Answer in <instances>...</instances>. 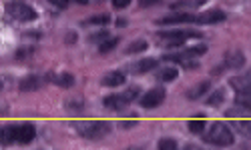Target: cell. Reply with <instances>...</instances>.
Listing matches in <instances>:
<instances>
[{"label":"cell","mask_w":251,"mask_h":150,"mask_svg":"<svg viewBox=\"0 0 251 150\" xmlns=\"http://www.w3.org/2000/svg\"><path fill=\"white\" fill-rule=\"evenodd\" d=\"M36 136V128L30 122H18L0 126V146H10V144H30Z\"/></svg>","instance_id":"1"},{"label":"cell","mask_w":251,"mask_h":150,"mask_svg":"<svg viewBox=\"0 0 251 150\" xmlns=\"http://www.w3.org/2000/svg\"><path fill=\"white\" fill-rule=\"evenodd\" d=\"M75 126L76 132L89 140H100L111 132V122L107 120H87V122H76Z\"/></svg>","instance_id":"2"},{"label":"cell","mask_w":251,"mask_h":150,"mask_svg":"<svg viewBox=\"0 0 251 150\" xmlns=\"http://www.w3.org/2000/svg\"><path fill=\"white\" fill-rule=\"evenodd\" d=\"M205 142L207 144H213L217 148H225V146H231L233 144V132L231 128L223 122H213L209 126V130L205 132Z\"/></svg>","instance_id":"3"},{"label":"cell","mask_w":251,"mask_h":150,"mask_svg":"<svg viewBox=\"0 0 251 150\" xmlns=\"http://www.w3.org/2000/svg\"><path fill=\"white\" fill-rule=\"evenodd\" d=\"M201 32H195V30H165V32H159L157 34V40L159 44H165V46H181L185 44L187 40L191 38H199Z\"/></svg>","instance_id":"4"},{"label":"cell","mask_w":251,"mask_h":150,"mask_svg":"<svg viewBox=\"0 0 251 150\" xmlns=\"http://www.w3.org/2000/svg\"><path fill=\"white\" fill-rule=\"evenodd\" d=\"M6 14L14 20H18V22H32V20L38 18L36 10L26 4V2H20V0H14V2H8L6 4Z\"/></svg>","instance_id":"5"},{"label":"cell","mask_w":251,"mask_h":150,"mask_svg":"<svg viewBox=\"0 0 251 150\" xmlns=\"http://www.w3.org/2000/svg\"><path fill=\"white\" fill-rule=\"evenodd\" d=\"M139 92H141L139 86H131L129 90H125V92L109 94L107 98H104V106H107V108H111V110H123L125 106H129V104L135 100V96H137Z\"/></svg>","instance_id":"6"},{"label":"cell","mask_w":251,"mask_h":150,"mask_svg":"<svg viewBox=\"0 0 251 150\" xmlns=\"http://www.w3.org/2000/svg\"><path fill=\"white\" fill-rule=\"evenodd\" d=\"M207 52V46L205 44H199V46H191V48H185L183 52H173V54H165V62H181V64H187V66H195V62H191V58L195 56H201Z\"/></svg>","instance_id":"7"},{"label":"cell","mask_w":251,"mask_h":150,"mask_svg":"<svg viewBox=\"0 0 251 150\" xmlns=\"http://www.w3.org/2000/svg\"><path fill=\"white\" fill-rule=\"evenodd\" d=\"M165 96H167V92H165V88H161V86H155V88H151V90H147L141 98H139V102H141V106L143 108H157V106H161L163 102H165Z\"/></svg>","instance_id":"8"},{"label":"cell","mask_w":251,"mask_h":150,"mask_svg":"<svg viewBox=\"0 0 251 150\" xmlns=\"http://www.w3.org/2000/svg\"><path fill=\"white\" fill-rule=\"evenodd\" d=\"M227 18V14L223 10H207V12H201V14H195V24H217V22H223Z\"/></svg>","instance_id":"9"},{"label":"cell","mask_w":251,"mask_h":150,"mask_svg":"<svg viewBox=\"0 0 251 150\" xmlns=\"http://www.w3.org/2000/svg\"><path fill=\"white\" fill-rule=\"evenodd\" d=\"M125 80H127V76H125L123 70H113L109 74H104L100 84L102 86H109V88H115V86H121V84H125Z\"/></svg>","instance_id":"10"},{"label":"cell","mask_w":251,"mask_h":150,"mask_svg":"<svg viewBox=\"0 0 251 150\" xmlns=\"http://www.w3.org/2000/svg\"><path fill=\"white\" fill-rule=\"evenodd\" d=\"M183 22H193L195 24V14L181 12V14H171V16L159 18V24H183Z\"/></svg>","instance_id":"11"},{"label":"cell","mask_w":251,"mask_h":150,"mask_svg":"<svg viewBox=\"0 0 251 150\" xmlns=\"http://www.w3.org/2000/svg\"><path fill=\"white\" fill-rule=\"evenodd\" d=\"M153 68H157V58H143V60L131 64L133 74H145V72H151Z\"/></svg>","instance_id":"12"},{"label":"cell","mask_w":251,"mask_h":150,"mask_svg":"<svg viewBox=\"0 0 251 150\" xmlns=\"http://www.w3.org/2000/svg\"><path fill=\"white\" fill-rule=\"evenodd\" d=\"M243 64H245V56H243L239 50H233V52L227 54L223 66H225V68H237V66H243Z\"/></svg>","instance_id":"13"},{"label":"cell","mask_w":251,"mask_h":150,"mask_svg":"<svg viewBox=\"0 0 251 150\" xmlns=\"http://www.w3.org/2000/svg\"><path fill=\"white\" fill-rule=\"evenodd\" d=\"M235 104L241 106V108L251 110V86L237 90V94H235Z\"/></svg>","instance_id":"14"},{"label":"cell","mask_w":251,"mask_h":150,"mask_svg":"<svg viewBox=\"0 0 251 150\" xmlns=\"http://www.w3.org/2000/svg\"><path fill=\"white\" fill-rule=\"evenodd\" d=\"M38 86H40V78H38V76H34V74H30V76L23 78V80H20V84H18V88L23 90V92L38 90Z\"/></svg>","instance_id":"15"},{"label":"cell","mask_w":251,"mask_h":150,"mask_svg":"<svg viewBox=\"0 0 251 150\" xmlns=\"http://www.w3.org/2000/svg\"><path fill=\"white\" fill-rule=\"evenodd\" d=\"M207 90H209V80H203L201 84H195L193 88L187 90V98H189V100H197V98L203 96Z\"/></svg>","instance_id":"16"},{"label":"cell","mask_w":251,"mask_h":150,"mask_svg":"<svg viewBox=\"0 0 251 150\" xmlns=\"http://www.w3.org/2000/svg\"><path fill=\"white\" fill-rule=\"evenodd\" d=\"M177 76H179V70L173 66H167L157 72V80H161V82H173V80H177Z\"/></svg>","instance_id":"17"},{"label":"cell","mask_w":251,"mask_h":150,"mask_svg":"<svg viewBox=\"0 0 251 150\" xmlns=\"http://www.w3.org/2000/svg\"><path fill=\"white\" fill-rule=\"evenodd\" d=\"M205 126H207V122H205L203 116L201 118H193V120L187 122V128H189L193 134H203L205 132Z\"/></svg>","instance_id":"18"},{"label":"cell","mask_w":251,"mask_h":150,"mask_svg":"<svg viewBox=\"0 0 251 150\" xmlns=\"http://www.w3.org/2000/svg\"><path fill=\"white\" fill-rule=\"evenodd\" d=\"M229 82H231V86H233L235 90L247 88V86H251V72H249V74H245V76H235V78H231Z\"/></svg>","instance_id":"19"},{"label":"cell","mask_w":251,"mask_h":150,"mask_svg":"<svg viewBox=\"0 0 251 150\" xmlns=\"http://www.w3.org/2000/svg\"><path fill=\"white\" fill-rule=\"evenodd\" d=\"M52 82H54V84H58V86L69 88V86H73L75 78H73L71 74H56V76H52Z\"/></svg>","instance_id":"20"},{"label":"cell","mask_w":251,"mask_h":150,"mask_svg":"<svg viewBox=\"0 0 251 150\" xmlns=\"http://www.w3.org/2000/svg\"><path fill=\"white\" fill-rule=\"evenodd\" d=\"M117 44H119V38H117V36H109V38H104L100 44H99V50H100V52H109V50H113Z\"/></svg>","instance_id":"21"},{"label":"cell","mask_w":251,"mask_h":150,"mask_svg":"<svg viewBox=\"0 0 251 150\" xmlns=\"http://www.w3.org/2000/svg\"><path fill=\"white\" fill-rule=\"evenodd\" d=\"M233 126L243 136H251V120H233Z\"/></svg>","instance_id":"22"},{"label":"cell","mask_w":251,"mask_h":150,"mask_svg":"<svg viewBox=\"0 0 251 150\" xmlns=\"http://www.w3.org/2000/svg\"><path fill=\"white\" fill-rule=\"evenodd\" d=\"M157 146H159V150H175L177 148V140L175 138H161Z\"/></svg>","instance_id":"23"},{"label":"cell","mask_w":251,"mask_h":150,"mask_svg":"<svg viewBox=\"0 0 251 150\" xmlns=\"http://www.w3.org/2000/svg\"><path fill=\"white\" fill-rule=\"evenodd\" d=\"M149 44L145 40H137V42H133V44H129V48H127V54H133V52H143L145 48H147Z\"/></svg>","instance_id":"24"},{"label":"cell","mask_w":251,"mask_h":150,"mask_svg":"<svg viewBox=\"0 0 251 150\" xmlns=\"http://www.w3.org/2000/svg\"><path fill=\"white\" fill-rule=\"evenodd\" d=\"M111 16L109 14H97L93 18H89V24H109Z\"/></svg>","instance_id":"25"},{"label":"cell","mask_w":251,"mask_h":150,"mask_svg":"<svg viewBox=\"0 0 251 150\" xmlns=\"http://www.w3.org/2000/svg\"><path fill=\"white\" fill-rule=\"evenodd\" d=\"M223 102V90H215L213 94H211V98H207V104L209 106H217V104H221Z\"/></svg>","instance_id":"26"},{"label":"cell","mask_w":251,"mask_h":150,"mask_svg":"<svg viewBox=\"0 0 251 150\" xmlns=\"http://www.w3.org/2000/svg\"><path fill=\"white\" fill-rule=\"evenodd\" d=\"M131 4V0H113V6L117 10H123V8H127Z\"/></svg>","instance_id":"27"},{"label":"cell","mask_w":251,"mask_h":150,"mask_svg":"<svg viewBox=\"0 0 251 150\" xmlns=\"http://www.w3.org/2000/svg\"><path fill=\"white\" fill-rule=\"evenodd\" d=\"M50 4H54L56 8H67L69 6V0H49Z\"/></svg>","instance_id":"28"},{"label":"cell","mask_w":251,"mask_h":150,"mask_svg":"<svg viewBox=\"0 0 251 150\" xmlns=\"http://www.w3.org/2000/svg\"><path fill=\"white\" fill-rule=\"evenodd\" d=\"M104 38H109V32H107V30H102V32L91 36V40H104Z\"/></svg>","instance_id":"29"},{"label":"cell","mask_w":251,"mask_h":150,"mask_svg":"<svg viewBox=\"0 0 251 150\" xmlns=\"http://www.w3.org/2000/svg\"><path fill=\"white\" fill-rule=\"evenodd\" d=\"M155 2H159V0H139V6H143V8H147V6L155 4Z\"/></svg>","instance_id":"30"},{"label":"cell","mask_w":251,"mask_h":150,"mask_svg":"<svg viewBox=\"0 0 251 150\" xmlns=\"http://www.w3.org/2000/svg\"><path fill=\"white\" fill-rule=\"evenodd\" d=\"M135 120H127V122H121V126H133Z\"/></svg>","instance_id":"31"},{"label":"cell","mask_w":251,"mask_h":150,"mask_svg":"<svg viewBox=\"0 0 251 150\" xmlns=\"http://www.w3.org/2000/svg\"><path fill=\"white\" fill-rule=\"evenodd\" d=\"M75 2H78V4H87V0H75Z\"/></svg>","instance_id":"32"},{"label":"cell","mask_w":251,"mask_h":150,"mask_svg":"<svg viewBox=\"0 0 251 150\" xmlns=\"http://www.w3.org/2000/svg\"><path fill=\"white\" fill-rule=\"evenodd\" d=\"M0 90H2V80H0Z\"/></svg>","instance_id":"33"}]
</instances>
